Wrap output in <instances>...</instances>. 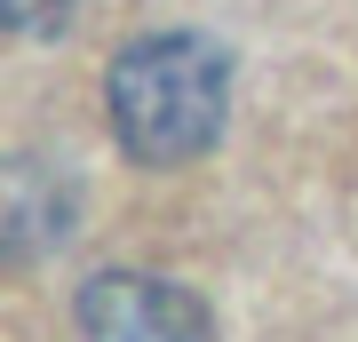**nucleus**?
I'll list each match as a JSON object with an SVG mask.
<instances>
[{"mask_svg": "<svg viewBox=\"0 0 358 342\" xmlns=\"http://www.w3.org/2000/svg\"><path fill=\"white\" fill-rule=\"evenodd\" d=\"M0 8H8L16 32H48V24H64V16H72V0H0Z\"/></svg>", "mask_w": 358, "mask_h": 342, "instance_id": "obj_3", "label": "nucleus"}, {"mask_svg": "<svg viewBox=\"0 0 358 342\" xmlns=\"http://www.w3.org/2000/svg\"><path fill=\"white\" fill-rule=\"evenodd\" d=\"M112 136L136 167H192L231 112V48L207 32H143L103 72Z\"/></svg>", "mask_w": 358, "mask_h": 342, "instance_id": "obj_1", "label": "nucleus"}, {"mask_svg": "<svg viewBox=\"0 0 358 342\" xmlns=\"http://www.w3.org/2000/svg\"><path fill=\"white\" fill-rule=\"evenodd\" d=\"M80 342H215L207 303L159 271H96L80 287Z\"/></svg>", "mask_w": 358, "mask_h": 342, "instance_id": "obj_2", "label": "nucleus"}]
</instances>
